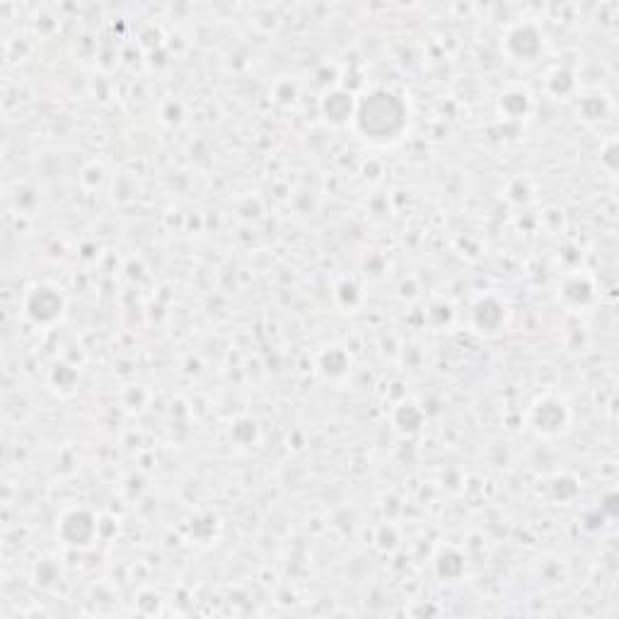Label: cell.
Segmentation results:
<instances>
[{
	"instance_id": "cell-1",
	"label": "cell",
	"mask_w": 619,
	"mask_h": 619,
	"mask_svg": "<svg viewBox=\"0 0 619 619\" xmlns=\"http://www.w3.org/2000/svg\"><path fill=\"white\" fill-rule=\"evenodd\" d=\"M354 124L368 141L380 146L395 143L409 126V107L397 92L387 88L368 90L363 97H356Z\"/></svg>"
},
{
	"instance_id": "cell-2",
	"label": "cell",
	"mask_w": 619,
	"mask_h": 619,
	"mask_svg": "<svg viewBox=\"0 0 619 619\" xmlns=\"http://www.w3.org/2000/svg\"><path fill=\"white\" fill-rule=\"evenodd\" d=\"M63 310H66V298L51 283H39L25 295V315L39 327H51L59 322Z\"/></svg>"
},
{
	"instance_id": "cell-3",
	"label": "cell",
	"mask_w": 619,
	"mask_h": 619,
	"mask_svg": "<svg viewBox=\"0 0 619 619\" xmlns=\"http://www.w3.org/2000/svg\"><path fill=\"white\" fill-rule=\"evenodd\" d=\"M506 51L511 59L532 63L540 59L545 51V37H542L540 27L532 22H520V25L511 27L506 34Z\"/></svg>"
},
{
	"instance_id": "cell-4",
	"label": "cell",
	"mask_w": 619,
	"mask_h": 619,
	"mask_svg": "<svg viewBox=\"0 0 619 619\" xmlns=\"http://www.w3.org/2000/svg\"><path fill=\"white\" fill-rule=\"evenodd\" d=\"M59 537L63 545L73 549H85L92 545V540L97 537V520L90 511L83 508H73L59 523Z\"/></svg>"
},
{
	"instance_id": "cell-5",
	"label": "cell",
	"mask_w": 619,
	"mask_h": 619,
	"mask_svg": "<svg viewBox=\"0 0 619 619\" xmlns=\"http://www.w3.org/2000/svg\"><path fill=\"white\" fill-rule=\"evenodd\" d=\"M532 424H535L537 431L554 436V433L564 431V426L569 424V412H566V407L559 399L545 397L532 407Z\"/></svg>"
},
{
	"instance_id": "cell-6",
	"label": "cell",
	"mask_w": 619,
	"mask_h": 619,
	"mask_svg": "<svg viewBox=\"0 0 619 619\" xmlns=\"http://www.w3.org/2000/svg\"><path fill=\"white\" fill-rule=\"evenodd\" d=\"M472 322L479 332L496 334L506 325V308H503L501 300L494 298V295L479 298L472 308Z\"/></svg>"
},
{
	"instance_id": "cell-7",
	"label": "cell",
	"mask_w": 619,
	"mask_h": 619,
	"mask_svg": "<svg viewBox=\"0 0 619 619\" xmlns=\"http://www.w3.org/2000/svg\"><path fill=\"white\" fill-rule=\"evenodd\" d=\"M322 112L332 124H349L356 114V97L346 90H329L322 100Z\"/></svg>"
}]
</instances>
